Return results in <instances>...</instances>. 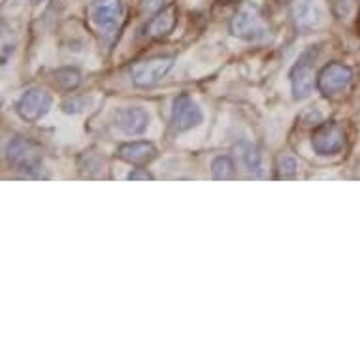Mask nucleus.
<instances>
[{"label": "nucleus", "mask_w": 360, "mask_h": 360, "mask_svg": "<svg viewBox=\"0 0 360 360\" xmlns=\"http://www.w3.org/2000/svg\"><path fill=\"white\" fill-rule=\"evenodd\" d=\"M240 155H242V162L245 166V170L253 177H262V155L259 153V149L255 148L253 143H242L240 148Z\"/></svg>", "instance_id": "4468645a"}, {"label": "nucleus", "mask_w": 360, "mask_h": 360, "mask_svg": "<svg viewBox=\"0 0 360 360\" xmlns=\"http://www.w3.org/2000/svg\"><path fill=\"white\" fill-rule=\"evenodd\" d=\"M30 4H41V2H44V0H29Z\"/></svg>", "instance_id": "4be33fe9"}, {"label": "nucleus", "mask_w": 360, "mask_h": 360, "mask_svg": "<svg viewBox=\"0 0 360 360\" xmlns=\"http://www.w3.org/2000/svg\"><path fill=\"white\" fill-rule=\"evenodd\" d=\"M89 23L102 36V40H113L123 21L124 8L121 0H93L89 6Z\"/></svg>", "instance_id": "f257e3e1"}, {"label": "nucleus", "mask_w": 360, "mask_h": 360, "mask_svg": "<svg viewBox=\"0 0 360 360\" xmlns=\"http://www.w3.org/2000/svg\"><path fill=\"white\" fill-rule=\"evenodd\" d=\"M176 25L177 10L174 6H166L149 19L146 29H143V34L151 38V40H162V38H166V36H170L174 32Z\"/></svg>", "instance_id": "ddd939ff"}, {"label": "nucleus", "mask_w": 360, "mask_h": 360, "mask_svg": "<svg viewBox=\"0 0 360 360\" xmlns=\"http://www.w3.org/2000/svg\"><path fill=\"white\" fill-rule=\"evenodd\" d=\"M51 104H53V101L46 91L32 87L27 89L23 95L19 96L18 102H15V112L27 123H36L41 117H46Z\"/></svg>", "instance_id": "0eeeda50"}, {"label": "nucleus", "mask_w": 360, "mask_h": 360, "mask_svg": "<svg viewBox=\"0 0 360 360\" xmlns=\"http://www.w3.org/2000/svg\"><path fill=\"white\" fill-rule=\"evenodd\" d=\"M313 151L321 157H334L345 148V130L336 121L321 123L311 134Z\"/></svg>", "instance_id": "39448f33"}, {"label": "nucleus", "mask_w": 360, "mask_h": 360, "mask_svg": "<svg viewBox=\"0 0 360 360\" xmlns=\"http://www.w3.org/2000/svg\"><path fill=\"white\" fill-rule=\"evenodd\" d=\"M53 77L55 83H57L63 91H76V89L82 85V74H79V70H76V68H72V66H65V68L55 70Z\"/></svg>", "instance_id": "2eb2a0df"}, {"label": "nucleus", "mask_w": 360, "mask_h": 360, "mask_svg": "<svg viewBox=\"0 0 360 360\" xmlns=\"http://www.w3.org/2000/svg\"><path fill=\"white\" fill-rule=\"evenodd\" d=\"M170 0H142V8L146 12H159L162 8H166Z\"/></svg>", "instance_id": "412c9836"}, {"label": "nucleus", "mask_w": 360, "mask_h": 360, "mask_svg": "<svg viewBox=\"0 0 360 360\" xmlns=\"http://www.w3.org/2000/svg\"><path fill=\"white\" fill-rule=\"evenodd\" d=\"M115 127L127 136H140L149 127V113L140 106H127L115 113Z\"/></svg>", "instance_id": "9b49d317"}, {"label": "nucleus", "mask_w": 360, "mask_h": 360, "mask_svg": "<svg viewBox=\"0 0 360 360\" xmlns=\"http://www.w3.org/2000/svg\"><path fill=\"white\" fill-rule=\"evenodd\" d=\"M313 51L309 49L300 59L296 60V65L290 70V87H292V96L296 101H306L307 96L313 93V85L317 83V77L313 76Z\"/></svg>", "instance_id": "9d476101"}, {"label": "nucleus", "mask_w": 360, "mask_h": 360, "mask_svg": "<svg viewBox=\"0 0 360 360\" xmlns=\"http://www.w3.org/2000/svg\"><path fill=\"white\" fill-rule=\"evenodd\" d=\"M353 82V70L343 63L326 65L317 76V89L328 98L343 95Z\"/></svg>", "instance_id": "423d86ee"}, {"label": "nucleus", "mask_w": 360, "mask_h": 360, "mask_svg": "<svg viewBox=\"0 0 360 360\" xmlns=\"http://www.w3.org/2000/svg\"><path fill=\"white\" fill-rule=\"evenodd\" d=\"M204 113L189 95H179L172 106V127L176 132H189L200 127Z\"/></svg>", "instance_id": "1a4fd4ad"}, {"label": "nucleus", "mask_w": 360, "mask_h": 360, "mask_svg": "<svg viewBox=\"0 0 360 360\" xmlns=\"http://www.w3.org/2000/svg\"><path fill=\"white\" fill-rule=\"evenodd\" d=\"M290 19L295 29L302 34H311L325 27L326 12L321 0H292Z\"/></svg>", "instance_id": "20e7f679"}, {"label": "nucleus", "mask_w": 360, "mask_h": 360, "mask_svg": "<svg viewBox=\"0 0 360 360\" xmlns=\"http://www.w3.org/2000/svg\"><path fill=\"white\" fill-rule=\"evenodd\" d=\"M328 2H330L332 13L340 19L347 18L353 8V0H328Z\"/></svg>", "instance_id": "6ab92c4d"}, {"label": "nucleus", "mask_w": 360, "mask_h": 360, "mask_svg": "<svg viewBox=\"0 0 360 360\" xmlns=\"http://www.w3.org/2000/svg\"><path fill=\"white\" fill-rule=\"evenodd\" d=\"M130 181H151L153 176H151V172H148V168H143V166H136V168H132L129 176H127Z\"/></svg>", "instance_id": "aec40b11"}, {"label": "nucleus", "mask_w": 360, "mask_h": 360, "mask_svg": "<svg viewBox=\"0 0 360 360\" xmlns=\"http://www.w3.org/2000/svg\"><path fill=\"white\" fill-rule=\"evenodd\" d=\"M359 27H360V25H359Z\"/></svg>", "instance_id": "5701e85b"}, {"label": "nucleus", "mask_w": 360, "mask_h": 360, "mask_svg": "<svg viewBox=\"0 0 360 360\" xmlns=\"http://www.w3.org/2000/svg\"><path fill=\"white\" fill-rule=\"evenodd\" d=\"M172 66H174V57H155V59L134 65V68L130 72V77H132V83L136 87H153L172 70Z\"/></svg>", "instance_id": "6e6552de"}, {"label": "nucleus", "mask_w": 360, "mask_h": 360, "mask_svg": "<svg viewBox=\"0 0 360 360\" xmlns=\"http://www.w3.org/2000/svg\"><path fill=\"white\" fill-rule=\"evenodd\" d=\"M298 174V160L292 155H283L278 160V179H295Z\"/></svg>", "instance_id": "a211bd4d"}, {"label": "nucleus", "mask_w": 360, "mask_h": 360, "mask_svg": "<svg viewBox=\"0 0 360 360\" xmlns=\"http://www.w3.org/2000/svg\"><path fill=\"white\" fill-rule=\"evenodd\" d=\"M8 162L15 170L23 172L27 177L41 176V151L32 140L23 136H15L8 142L6 148Z\"/></svg>", "instance_id": "f03ea898"}, {"label": "nucleus", "mask_w": 360, "mask_h": 360, "mask_svg": "<svg viewBox=\"0 0 360 360\" xmlns=\"http://www.w3.org/2000/svg\"><path fill=\"white\" fill-rule=\"evenodd\" d=\"M91 104H93V98H91V96L72 95L60 104V110L65 113H68V115H77V113H83L85 110H89Z\"/></svg>", "instance_id": "f3484780"}, {"label": "nucleus", "mask_w": 360, "mask_h": 360, "mask_svg": "<svg viewBox=\"0 0 360 360\" xmlns=\"http://www.w3.org/2000/svg\"><path fill=\"white\" fill-rule=\"evenodd\" d=\"M231 32L242 40H260L268 34V25H266L262 12H260L259 2L248 0L243 2L240 10L234 13L231 21Z\"/></svg>", "instance_id": "7ed1b4c3"}, {"label": "nucleus", "mask_w": 360, "mask_h": 360, "mask_svg": "<svg viewBox=\"0 0 360 360\" xmlns=\"http://www.w3.org/2000/svg\"><path fill=\"white\" fill-rule=\"evenodd\" d=\"M117 155L119 159L132 166H148L159 157V149L148 140H138V142H127L119 146Z\"/></svg>", "instance_id": "f8f14e48"}, {"label": "nucleus", "mask_w": 360, "mask_h": 360, "mask_svg": "<svg viewBox=\"0 0 360 360\" xmlns=\"http://www.w3.org/2000/svg\"><path fill=\"white\" fill-rule=\"evenodd\" d=\"M236 174V166H234V160L226 155H221V157H215L212 162V176L213 179H219V181H224V179H232Z\"/></svg>", "instance_id": "dca6fc26"}]
</instances>
